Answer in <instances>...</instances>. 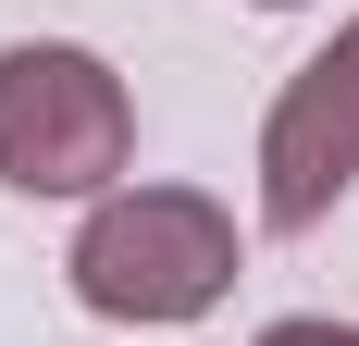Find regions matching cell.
I'll return each instance as SVG.
<instances>
[{
  "mask_svg": "<svg viewBox=\"0 0 359 346\" xmlns=\"http://www.w3.org/2000/svg\"><path fill=\"white\" fill-rule=\"evenodd\" d=\"M62 272H74V310L124 321V334L211 321L236 297V210L198 186H111V198H87Z\"/></svg>",
  "mask_w": 359,
  "mask_h": 346,
  "instance_id": "cell-1",
  "label": "cell"
},
{
  "mask_svg": "<svg viewBox=\"0 0 359 346\" xmlns=\"http://www.w3.org/2000/svg\"><path fill=\"white\" fill-rule=\"evenodd\" d=\"M137 161V99L100 50L13 37L0 50V186L13 198H111Z\"/></svg>",
  "mask_w": 359,
  "mask_h": 346,
  "instance_id": "cell-2",
  "label": "cell"
},
{
  "mask_svg": "<svg viewBox=\"0 0 359 346\" xmlns=\"http://www.w3.org/2000/svg\"><path fill=\"white\" fill-rule=\"evenodd\" d=\"M347 186H359V25L334 50H310L285 74L273 124H260V223L273 235H323Z\"/></svg>",
  "mask_w": 359,
  "mask_h": 346,
  "instance_id": "cell-3",
  "label": "cell"
},
{
  "mask_svg": "<svg viewBox=\"0 0 359 346\" xmlns=\"http://www.w3.org/2000/svg\"><path fill=\"white\" fill-rule=\"evenodd\" d=\"M248 346H359L347 321H273V334H248Z\"/></svg>",
  "mask_w": 359,
  "mask_h": 346,
  "instance_id": "cell-4",
  "label": "cell"
},
{
  "mask_svg": "<svg viewBox=\"0 0 359 346\" xmlns=\"http://www.w3.org/2000/svg\"><path fill=\"white\" fill-rule=\"evenodd\" d=\"M248 13H297V0H248Z\"/></svg>",
  "mask_w": 359,
  "mask_h": 346,
  "instance_id": "cell-5",
  "label": "cell"
}]
</instances>
